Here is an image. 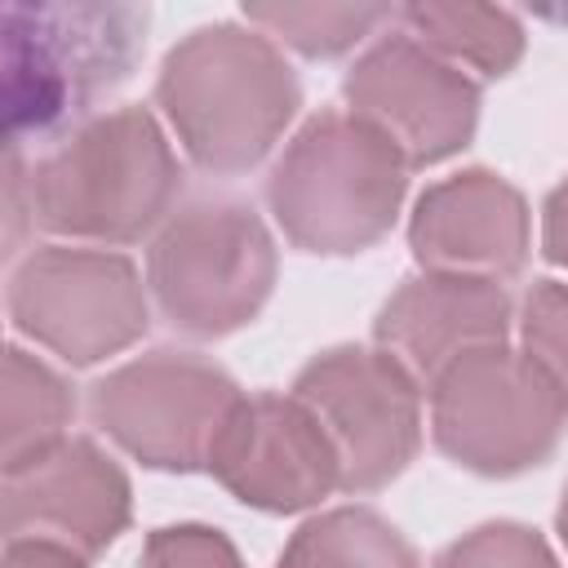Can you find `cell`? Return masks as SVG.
<instances>
[{
  "mask_svg": "<svg viewBox=\"0 0 568 568\" xmlns=\"http://www.w3.org/2000/svg\"><path fill=\"white\" fill-rule=\"evenodd\" d=\"M155 106L195 169L235 178L271 155L302 106V84L271 36L213 22L164 53Z\"/></svg>",
  "mask_w": 568,
  "mask_h": 568,
  "instance_id": "6da1fadb",
  "label": "cell"
},
{
  "mask_svg": "<svg viewBox=\"0 0 568 568\" xmlns=\"http://www.w3.org/2000/svg\"><path fill=\"white\" fill-rule=\"evenodd\" d=\"M146 27L151 13L142 4H4L0 71L9 151L93 120V106L142 62Z\"/></svg>",
  "mask_w": 568,
  "mask_h": 568,
  "instance_id": "7a4b0ae2",
  "label": "cell"
},
{
  "mask_svg": "<svg viewBox=\"0 0 568 568\" xmlns=\"http://www.w3.org/2000/svg\"><path fill=\"white\" fill-rule=\"evenodd\" d=\"M36 226L75 244H138L173 217L182 164L146 106L102 111L62 133L27 173Z\"/></svg>",
  "mask_w": 568,
  "mask_h": 568,
  "instance_id": "3957f363",
  "label": "cell"
},
{
  "mask_svg": "<svg viewBox=\"0 0 568 568\" xmlns=\"http://www.w3.org/2000/svg\"><path fill=\"white\" fill-rule=\"evenodd\" d=\"M408 160L359 115H311L266 178V209L302 253L346 257L373 248L399 217Z\"/></svg>",
  "mask_w": 568,
  "mask_h": 568,
  "instance_id": "277c9868",
  "label": "cell"
},
{
  "mask_svg": "<svg viewBox=\"0 0 568 568\" xmlns=\"http://www.w3.org/2000/svg\"><path fill=\"white\" fill-rule=\"evenodd\" d=\"M275 240L240 195H195L155 231L146 288L169 328L226 337L257 320L275 288Z\"/></svg>",
  "mask_w": 568,
  "mask_h": 568,
  "instance_id": "5b68a950",
  "label": "cell"
},
{
  "mask_svg": "<svg viewBox=\"0 0 568 568\" xmlns=\"http://www.w3.org/2000/svg\"><path fill=\"white\" fill-rule=\"evenodd\" d=\"M426 390L435 448L488 479H510L550 462L568 426L555 386L510 346L466 351Z\"/></svg>",
  "mask_w": 568,
  "mask_h": 568,
  "instance_id": "8992f818",
  "label": "cell"
},
{
  "mask_svg": "<svg viewBox=\"0 0 568 568\" xmlns=\"http://www.w3.org/2000/svg\"><path fill=\"white\" fill-rule=\"evenodd\" d=\"M4 306L22 337L75 368L120 355L151 324L138 266L115 248L89 244L31 248L9 271Z\"/></svg>",
  "mask_w": 568,
  "mask_h": 568,
  "instance_id": "52a82bcc",
  "label": "cell"
},
{
  "mask_svg": "<svg viewBox=\"0 0 568 568\" xmlns=\"http://www.w3.org/2000/svg\"><path fill=\"white\" fill-rule=\"evenodd\" d=\"M244 390L191 351H146L89 386L93 426L151 470H209V453Z\"/></svg>",
  "mask_w": 568,
  "mask_h": 568,
  "instance_id": "ba28073f",
  "label": "cell"
},
{
  "mask_svg": "<svg viewBox=\"0 0 568 568\" xmlns=\"http://www.w3.org/2000/svg\"><path fill=\"white\" fill-rule=\"evenodd\" d=\"M293 395L324 426L337 462L342 493H377L422 448V382L382 346H333L315 355Z\"/></svg>",
  "mask_w": 568,
  "mask_h": 568,
  "instance_id": "9c48e42d",
  "label": "cell"
},
{
  "mask_svg": "<svg viewBox=\"0 0 568 568\" xmlns=\"http://www.w3.org/2000/svg\"><path fill=\"white\" fill-rule=\"evenodd\" d=\"M346 111L368 120L408 169L457 155L479 124V84L408 31L368 44L342 80Z\"/></svg>",
  "mask_w": 568,
  "mask_h": 568,
  "instance_id": "30bf717a",
  "label": "cell"
},
{
  "mask_svg": "<svg viewBox=\"0 0 568 568\" xmlns=\"http://www.w3.org/2000/svg\"><path fill=\"white\" fill-rule=\"evenodd\" d=\"M209 475L235 501L266 515L311 510L342 488V462L293 390L244 395L209 453Z\"/></svg>",
  "mask_w": 568,
  "mask_h": 568,
  "instance_id": "8fae6325",
  "label": "cell"
},
{
  "mask_svg": "<svg viewBox=\"0 0 568 568\" xmlns=\"http://www.w3.org/2000/svg\"><path fill=\"white\" fill-rule=\"evenodd\" d=\"M4 541H53L80 559L102 555L133 515L129 475L93 439L67 435L40 457L4 470Z\"/></svg>",
  "mask_w": 568,
  "mask_h": 568,
  "instance_id": "7c38bea8",
  "label": "cell"
},
{
  "mask_svg": "<svg viewBox=\"0 0 568 568\" xmlns=\"http://www.w3.org/2000/svg\"><path fill=\"white\" fill-rule=\"evenodd\" d=\"M408 248L422 271L515 280L528 266V204L493 169H462L417 195Z\"/></svg>",
  "mask_w": 568,
  "mask_h": 568,
  "instance_id": "4fadbf2b",
  "label": "cell"
},
{
  "mask_svg": "<svg viewBox=\"0 0 568 568\" xmlns=\"http://www.w3.org/2000/svg\"><path fill=\"white\" fill-rule=\"evenodd\" d=\"M510 320H515V302L506 284L422 271L382 302L373 337L422 386H430L466 351L506 346Z\"/></svg>",
  "mask_w": 568,
  "mask_h": 568,
  "instance_id": "5bb4252c",
  "label": "cell"
},
{
  "mask_svg": "<svg viewBox=\"0 0 568 568\" xmlns=\"http://www.w3.org/2000/svg\"><path fill=\"white\" fill-rule=\"evenodd\" d=\"M75 417V390L58 368H49L40 355L9 346L4 351V390H0V470H13L44 448L67 439V426Z\"/></svg>",
  "mask_w": 568,
  "mask_h": 568,
  "instance_id": "9a60e30c",
  "label": "cell"
},
{
  "mask_svg": "<svg viewBox=\"0 0 568 568\" xmlns=\"http://www.w3.org/2000/svg\"><path fill=\"white\" fill-rule=\"evenodd\" d=\"M404 31L422 40L430 53L448 58L453 67H470L488 80L506 75L524 58V27L515 13L493 9V4H439V0H417L395 9Z\"/></svg>",
  "mask_w": 568,
  "mask_h": 568,
  "instance_id": "2e32d148",
  "label": "cell"
},
{
  "mask_svg": "<svg viewBox=\"0 0 568 568\" xmlns=\"http://www.w3.org/2000/svg\"><path fill=\"white\" fill-rule=\"evenodd\" d=\"M275 568H422L404 532L368 506H337L306 519Z\"/></svg>",
  "mask_w": 568,
  "mask_h": 568,
  "instance_id": "e0dca14e",
  "label": "cell"
},
{
  "mask_svg": "<svg viewBox=\"0 0 568 568\" xmlns=\"http://www.w3.org/2000/svg\"><path fill=\"white\" fill-rule=\"evenodd\" d=\"M390 18V4H244L248 27L302 58H342Z\"/></svg>",
  "mask_w": 568,
  "mask_h": 568,
  "instance_id": "ac0fdd59",
  "label": "cell"
},
{
  "mask_svg": "<svg viewBox=\"0 0 568 568\" xmlns=\"http://www.w3.org/2000/svg\"><path fill=\"white\" fill-rule=\"evenodd\" d=\"M519 337H524V355L555 386L568 413V284L537 280L528 288L524 311H519Z\"/></svg>",
  "mask_w": 568,
  "mask_h": 568,
  "instance_id": "d6986e66",
  "label": "cell"
},
{
  "mask_svg": "<svg viewBox=\"0 0 568 568\" xmlns=\"http://www.w3.org/2000/svg\"><path fill=\"white\" fill-rule=\"evenodd\" d=\"M435 568H559V559L537 528L497 519V524H479L466 537H457L453 546H444Z\"/></svg>",
  "mask_w": 568,
  "mask_h": 568,
  "instance_id": "ffe728a7",
  "label": "cell"
},
{
  "mask_svg": "<svg viewBox=\"0 0 568 568\" xmlns=\"http://www.w3.org/2000/svg\"><path fill=\"white\" fill-rule=\"evenodd\" d=\"M138 568H244V559L231 537L209 524H169L146 537Z\"/></svg>",
  "mask_w": 568,
  "mask_h": 568,
  "instance_id": "44dd1931",
  "label": "cell"
},
{
  "mask_svg": "<svg viewBox=\"0 0 568 568\" xmlns=\"http://www.w3.org/2000/svg\"><path fill=\"white\" fill-rule=\"evenodd\" d=\"M541 253L555 266H568V178L541 204Z\"/></svg>",
  "mask_w": 568,
  "mask_h": 568,
  "instance_id": "7402d4cb",
  "label": "cell"
},
{
  "mask_svg": "<svg viewBox=\"0 0 568 568\" xmlns=\"http://www.w3.org/2000/svg\"><path fill=\"white\" fill-rule=\"evenodd\" d=\"M0 568H84V559L67 546H53V541H4V564Z\"/></svg>",
  "mask_w": 568,
  "mask_h": 568,
  "instance_id": "603a6c76",
  "label": "cell"
},
{
  "mask_svg": "<svg viewBox=\"0 0 568 568\" xmlns=\"http://www.w3.org/2000/svg\"><path fill=\"white\" fill-rule=\"evenodd\" d=\"M555 528H559V541L568 550V484H564V497H559V510H555Z\"/></svg>",
  "mask_w": 568,
  "mask_h": 568,
  "instance_id": "cb8c5ba5",
  "label": "cell"
},
{
  "mask_svg": "<svg viewBox=\"0 0 568 568\" xmlns=\"http://www.w3.org/2000/svg\"><path fill=\"white\" fill-rule=\"evenodd\" d=\"M541 18H550V22H568V9H541Z\"/></svg>",
  "mask_w": 568,
  "mask_h": 568,
  "instance_id": "d4e9b609",
  "label": "cell"
}]
</instances>
